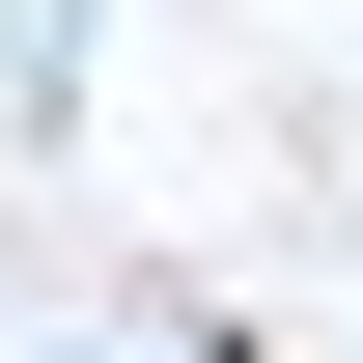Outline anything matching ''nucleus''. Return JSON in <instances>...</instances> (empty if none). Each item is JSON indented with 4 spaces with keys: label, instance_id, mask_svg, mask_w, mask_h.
<instances>
[{
    "label": "nucleus",
    "instance_id": "1",
    "mask_svg": "<svg viewBox=\"0 0 363 363\" xmlns=\"http://www.w3.org/2000/svg\"><path fill=\"white\" fill-rule=\"evenodd\" d=\"M56 56H84V0H0V112H56Z\"/></svg>",
    "mask_w": 363,
    "mask_h": 363
}]
</instances>
